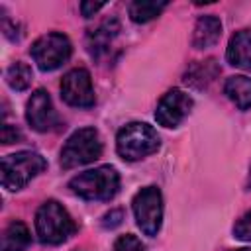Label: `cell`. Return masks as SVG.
<instances>
[{
    "label": "cell",
    "instance_id": "4",
    "mask_svg": "<svg viewBox=\"0 0 251 251\" xmlns=\"http://www.w3.org/2000/svg\"><path fill=\"white\" fill-rule=\"evenodd\" d=\"M102 155V139L98 129L94 127H80L69 135L65 141L59 163L63 169H75L80 165H88Z\"/></svg>",
    "mask_w": 251,
    "mask_h": 251
},
{
    "label": "cell",
    "instance_id": "12",
    "mask_svg": "<svg viewBox=\"0 0 251 251\" xmlns=\"http://www.w3.org/2000/svg\"><path fill=\"white\" fill-rule=\"evenodd\" d=\"M222 35V22L216 16H202L198 18L194 31H192V47L194 49H208L220 41Z\"/></svg>",
    "mask_w": 251,
    "mask_h": 251
},
{
    "label": "cell",
    "instance_id": "23",
    "mask_svg": "<svg viewBox=\"0 0 251 251\" xmlns=\"http://www.w3.org/2000/svg\"><path fill=\"white\" fill-rule=\"evenodd\" d=\"M233 251H251V247H241V249H233Z\"/></svg>",
    "mask_w": 251,
    "mask_h": 251
},
{
    "label": "cell",
    "instance_id": "18",
    "mask_svg": "<svg viewBox=\"0 0 251 251\" xmlns=\"http://www.w3.org/2000/svg\"><path fill=\"white\" fill-rule=\"evenodd\" d=\"M114 251H145V245L133 233H126V235H120L116 239Z\"/></svg>",
    "mask_w": 251,
    "mask_h": 251
},
{
    "label": "cell",
    "instance_id": "2",
    "mask_svg": "<svg viewBox=\"0 0 251 251\" xmlns=\"http://www.w3.org/2000/svg\"><path fill=\"white\" fill-rule=\"evenodd\" d=\"M76 231V224L71 214L57 202L47 200L35 212V233L41 243L59 245Z\"/></svg>",
    "mask_w": 251,
    "mask_h": 251
},
{
    "label": "cell",
    "instance_id": "15",
    "mask_svg": "<svg viewBox=\"0 0 251 251\" xmlns=\"http://www.w3.org/2000/svg\"><path fill=\"white\" fill-rule=\"evenodd\" d=\"M116 33H118V22L116 20H108L98 29H94L88 35V51H90V55L92 57H100V53L106 51V47L116 37Z\"/></svg>",
    "mask_w": 251,
    "mask_h": 251
},
{
    "label": "cell",
    "instance_id": "8",
    "mask_svg": "<svg viewBox=\"0 0 251 251\" xmlns=\"http://www.w3.org/2000/svg\"><path fill=\"white\" fill-rule=\"evenodd\" d=\"M61 98L75 108H90L96 102L92 78L86 69H73L61 78Z\"/></svg>",
    "mask_w": 251,
    "mask_h": 251
},
{
    "label": "cell",
    "instance_id": "10",
    "mask_svg": "<svg viewBox=\"0 0 251 251\" xmlns=\"http://www.w3.org/2000/svg\"><path fill=\"white\" fill-rule=\"evenodd\" d=\"M25 120H27V124H29L35 131H39V133L51 131V129H55V126L59 124L57 112H55V108H53V102H51L49 94H47L43 88L35 90V92L29 96V100H27V104H25Z\"/></svg>",
    "mask_w": 251,
    "mask_h": 251
},
{
    "label": "cell",
    "instance_id": "13",
    "mask_svg": "<svg viewBox=\"0 0 251 251\" xmlns=\"http://www.w3.org/2000/svg\"><path fill=\"white\" fill-rule=\"evenodd\" d=\"M226 96L239 108L249 110L251 108V78L245 75H233L224 84Z\"/></svg>",
    "mask_w": 251,
    "mask_h": 251
},
{
    "label": "cell",
    "instance_id": "11",
    "mask_svg": "<svg viewBox=\"0 0 251 251\" xmlns=\"http://www.w3.org/2000/svg\"><path fill=\"white\" fill-rule=\"evenodd\" d=\"M226 59L237 69L251 71V29H239L231 35L226 49Z\"/></svg>",
    "mask_w": 251,
    "mask_h": 251
},
{
    "label": "cell",
    "instance_id": "3",
    "mask_svg": "<svg viewBox=\"0 0 251 251\" xmlns=\"http://www.w3.org/2000/svg\"><path fill=\"white\" fill-rule=\"evenodd\" d=\"M159 145V133L143 122H131L124 126L116 135V151L124 161H139L155 153Z\"/></svg>",
    "mask_w": 251,
    "mask_h": 251
},
{
    "label": "cell",
    "instance_id": "14",
    "mask_svg": "<svg viewBox=\"0 0 251 251\" xmlns=\"http://www.w3.org/2000/svg\"><path fill=\"white\" fill-rule=\"evenodd\" d=\"M31 241V233L27 226L20 220H14L8 224L2 235V251H25Z\"/></svg>",
    "mask_w": 251,
    "mask_h": 251
},
{
    "label": "cell",
    "instance_id": "20",
    "mask_svg": "<svg viewBox=\"0 0 251 251\" xmlns=\"http://www.w3.org/2000/svg\"><path fill=\"white\" fill-rule=\"evenodd\" d=\"M0 139L4 145H10V143H16L22 139V131L16 127V126H10V124H4L2 126V131H0Z\"/></svg>",
    "mask_w": 251,
    "mask_h": 251
},
{
    "label": "cell",
    "instance_id": "9",
    "mask_svg": "<svg viewBox=\"0 0 251 251\" xmlns=\"http://www.w3.org/2000/svg\"><path fill=\"white\" fill-rule=\"evenodd\" d=\"M190 110H192V98L186 92L173 88L167 94H163V98L159 100L155 110V120L163 127H176L184 122Z\"/></svg>",
    "mask_w": 251,
    "mask_h": 251
},
{
    "label": "cell",
    "instance_id": "21",
    "mask_svg": "<svg viewBox=\"0 0 251 251\" xmlns=\"http://www.w3.org/2000/svg\"><path fill=\"white\" fill-rule=\"evenodd\" d=\"M122 220H124V212H122V210H110V212L102 218V226L112 229V227L120 226V224H122Z\"/></svg>",
    "mask_w": 251,
    "mask_h": 251
},
{
    "label": "cell",
    "instance_id": "17",
    "mask_svg": "<svg viewBox=\"0 0 251 251\" xmlns=\"http://www.w3.org/2000/svg\"><path fill=\"white\" fill-rule=\"evenodd\" d=\"M6 82L10 88L14 90H25L29 88L31 80H33V73H31V67L27 63H22V61H16L12 63L8 69H6Z\"/></svg>",
    "mask_w": 251,
    "mask_h": 251
},
{
    "label": "cell",
    "instance_id": "1",
    "mask_svg": "<svg viewBox=\"0 0 251 251\" xmlns=\"http://www.w3.org/2000/svg\"><path fill=\"white\" fill-rule=\"evenodd\" d=\"M69 188L82 200H110L120 188V175L112 165H100L73 176Z\"/></svg>",
    "mask_w": 251,
    "mask_h": 251
},
{
    "label": "cell",
    "instance_id": "7",
    "mask_svg": "<svg viewBox=\"0 0 251 251\" xmlns=\"http://www.w3.org/2000/svg\"><path fill=\"white\" fill-rule=\"evenodd\" d=\"M131 210L137 227L145 235L153 237L159 233L163 222V196L157 186L141 188L131 200Z\"/></svg>",
    "mask_w": 251,
    "mask_h": 251
},
{
    "label": "cell",
    "instance_id": "5",
    "mask_svg": "<svg viewBox=\"0 0 251 251\" xmlns=\"http://www.w3.org/2000/svg\"><path fill=\"white\" fill-rule=\"evenodd\" d=\"M47 167L45 159L35 151H18L2 157V186L6 190H20Z\"/></svg>",
    "mask_w": 251,
    "mask_h": 251
},
{
    "label": "cell",
    "instance_id": "19",
    "mask_svg": "<svg viewBox=\"0 0 251 251\" xmlns=\"http://www.w3.org/2000/svg\"><path fill=\"white\" fill-rule=\"evenodd\" d=\"M233 235L241 241H251V212H245L233 226Z\"/></svg>",
    "mask_w": 251,
    "mask_h": 251
},
{
    "label": "cell",
    "instance_id": "16",
    "mask_svg": "<svg viewBox=\"0 0 251 251\" xmlns=\"http://www.w3.org/2000/svg\"><path fill=\"white\" fill-rule=\"evenodd\" d=\"M167 8V2H155V0H133L129 4V18L135 24H147L155 20L163 10Z\"/></svg>",
    "mask_w": 251,
    "mask_h": 251
},
{
    "label": "cell",
    "instance_id": "22",
    "mask_svg": "<svg viewBox=\"0 0 251 251\" xmlns=\"http://www.w3.org/2000/svg\"><path fill=\"white\" fill-rule=\"evenodd\" d=\"M104 8V4L102 2H80V12H82V16L84 18H90V16H94L98 10H102Z\"/></svg>",
    "mask_w": 251,
    "mask_h": 251
},
{
    "label": "cell",
    "instance_id": "6",
    "mask_svg": "<svg viewBox=\"0 0 251 251\" xmlns=\"http://www.w3.org/2000/svg\"><path fill=\"white\" fill-rule=\"evenodd\" d=\"M71 53H73V45H71L69 37L59 31H51V33L37 37L29 49L33 63L45 73L55 71L61 65H65L69 61Z\"/></svg>",
    "mask_w": 251,
    "mask_h": 251
}]
</instances>
